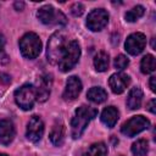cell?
Here are the masks:
<instances>
[{"mask_svg":"<svg viewBox=\"0 0 156 156\" xmlns=\"http://www.w3.org/2000/svg\"><path fill=\"white\" fill-rule=\"evenodd\" d=\"M149 151V144L145 139H139L132 145V152L134 156H145Z\"/></svg>","mask_w":156,"mask_h":156,"instance_id":"cell-22","label":"cell"},{"mask_svg":"<svg viewBox=\"0 0 156 156\" xmlns=\"http://www.w3.org/2000/svg\"><path fill=\"white\" fill-rule=\"evenodd\" d=\"M145 46H146V37L140 32L130 34L124 43V48L127 52L130 55H139L145 49Z\"/></svg>","mask_w":156,"mask_h":156,"instance_id":"cell-10","label":"cell"},{"mask_svg":"<svg viewBox=\"0 0 156 156\" xmlns=\"http://www.w3.org/2000/svg\"><path fill=\"white\" fill-rule=\"evenodd\" d=\"M98 115V110L91 106L82 105L74 112V116L71 121V134L73 139H78L84 133L89 122Z\"/></svg>","mask_w":156,"mask_h":156,"instance_id":"cell-1","label":"cell"},{"mask_svg":"<svg viewBox=\"0 0 156 156\" xmlns=\"http://www.w3.org/2000/svg\"><path fill=\"white\" fill-rule=\"evenodd\" d=\"M149 127H150V121L146 117L138 115V116H133L130 119L124 122L123 126L121 127V132L126 136L132 138V136L141 133L143 130L147 129Z\"/></svg>","mask_w":156,"mask_h":156,"instance_id":"cell-7","label":"cell"},{"mask_svg":"<svg viewBox=\"0 0 156 156\" xmlns=\"http://www.w3.org/2000/svg\"><path fill=\"white\" fill-rule=\"evenodd\" d=\"M155 68H156V62H155L154 55H151V54L145 55L141 58V62H140V69H141V72L144 74H149V73L154 72Z\"/></svg>","mask_w":156,"mask_h":156,"instance_id":"cell-21","label":"cell"},{"mask_svg":"<svg viewBox=\"0 0 156 156\" xmlns=\"http://www.w3.org/2000/svg\"><path fill=\"white\" fill-rule=\"evenodd\" d=\"M108 23V13L104 9L93 10L87 17V27L91 32H100Z\"/></svg>","mask_w":156,"mask_h":156,"instance_id":"cell-8","label":"cell"},{"mask_svg":"<svg viewBox=\"0 0 156 156\" xmlns=\"http://www.w3.org/2000/svg\"><path fill=\"white\" fill-rule=\"evenodd\" d=\"M37 17L44 24H50V26H63L67 23V18L63 15V12L56 10L51 5L41 6L37 12Z\"/></svg>","mask_w":156,"mask_h":156,"instance_id":"cell-4","label":"cell"},{"mask_svg":"<svg viewBox=\"0 0 156 156\" xmlns=\"http://www.w3.org/2000/svg\"><path fill=\"white\" fill-rule=\"evenodd\" d=\"M0 156H7V155H5V154H0Z\"/></svg>","mask_w":156,"mask_h":156,"instance_id":"cell-30","label":"cell"},{"mask_svg":"<svg viewBox=\"0 0 156 156\" xmlns=\"http://www.w3.org/2000/svg\"><path fill=\"white\" fill-rule=\"evenodd\" d=\"M44 134V122L39 116H32L26 130V136L32 143H38Z\"/></svg>","mask_w":156,"mask_h":156,"instance_id":"cell-9","label":"cell"},{"mask_svg":"<svg viewBox=\"0 0 156 156\" xmlns=\"http://www.w3.org/2000/svg\"><path fill=\"white\" fill-rule=\"evenodd\" d=\"M0 52H1V51H0Z\"/></svg>","mask_w":156,"mask_h":156,"instance_id":"cell-31","label":"cell"},{"mask_svg":"<svg viewBox=\"0 0 156 156\" xmlns=\"http://www.w3.org/2000/svg\"><path fill=\"white\" fill-rule=\"evenodd\" d=\"M87 98L94 104H101L107 99V93L101 87H93L88 90Z\"/></svg>","mask_w":156,"mask_h":156,"instance_id":"cell-18","label":"cell"},{"mask_svg":"<svg viewBox=\"0 0 156 156\" xmlns=\"http://www.w3.org/2000/svg\"><path fill=\"white\" fill-rule=\"evenodd\" d=\"M50 140L55 146H61L65 140V126L62 123H56L50 132Z\"/></svg>","mask_w":156,"mask_h":156,"instance_id":"cell-17","label":"cell"},{"mask_svg":"<svg viewBox=\"0 0 156 156\" xmlns=\"http://www.w3.org/2000/svg\"><path fill=\"white\" fill-rule=\"evenodd\" d=\"M83 11H84V6H83L80 2H74V4L71 6V13H72L73 16H76V17L80 16V15L83 13Z\"/></svg>","mask_w":156,"mask_h":156,"instance_id":"cell-25","label":"cell"},{"mask_svg":"<svg viewBox=\"0 0 156 156\" xmlns=\"http://www.w3.org/2000/svg\"><path fill=\"white\" fill-rule=\"evenodd\" d=\"M110 57L105 51H100L94 56V67L98 72H105L108 68Z\"/></svg>","mask_w":156,"mask_h":156,"instance_id":"cell-19","label":"cell"},{"mask_svg":"<svg viewBox=\"0 0 156 156\" xmlns=\"http://www.w3.org/2000/svg\"><path fill=\"white\" fill-rule=\"evenodd\" d=\"M80 91H82L80 79L76 76H72L66 82V88H65V91H63V99L66 101H72L76 98H78Z\"/></svg>","mask_w":156,"mask_h":156,"instance_id":"cell-13","label":"cell"},{"mask_svg":"<svg viewBox=\"0 0 156 156\" xmlns=\"http://www.w3.org/2000/svg\"><path fill=\"white\" fill-rule=\"evenodd\" d=\"M143 101V91L140 88L134 87L129 90L127 96V106L130 110H138Z\"/></svg>","mask_w":156,"mask_h":156,"instance_id":"cell-16","label":"cell"},{"mask_svg":"<svg viewBox=\"0 0 156 156\" xmlns=\"http://www.w3.org/2000/svg\"><path fill=\"white\" fill-rule=\"evenodd\" d=\"M51 85H52V78L50 74H43L39 78L38 85L35 88V98L39 102H44L49 99Z\"/></svg>","mask_w":156,"mask_h":156,"instance_id":"cell-11","label":"cell"},{"mask_svg":"<svg viewBox=\"0 0 156 156\" xmlns=\"http://www.w3.org/2000/svg\"><path fill=\"white\" fill-rule=\"evenodd\" d=\"M68 39L66 37V34L61 30H57L55 32L49 41H48V50H46V57H48V61L51 63V65H58V62L61 61L65 51H66V48L68 45Z\"/></svg>","mask_w":156,"mask_h":156,"instance_id":"cell-2","label":"cell"},{"mask_svg":"<svg viewBox=\"0 0 156 156\" xmlns=\"http://www.w3.org/2000/svg\"><path fill=\"white\" fill-rule=\"evenodd\" d=\"M23 6H24V4H23L22 1H21V2H18V1L15 2V7H16V10H22Z\"/></svg>","mask_w":156,"mask_h":156,"instance_id":"cell-29","label":"cell"},{"mask_svg":"<svg viewBox=\"0 0 156 156\" xmlns=\"http://www.w3.org/2000/svg\"><path fill=\"white\" fill-rule=\"evenodd\" d=\"M0 80L2 82V83H10L11 82V78H10V76L9 74H5V73H0Z\"/></svg>","mask_w":156,"mask_h":156,"instance_id":"cell-27","label":"cell"},{"mask_svg":"<svg viewBox=\"0 0 156 156\" xmlns=\"http://www.w3.org/2000/svg\"><path fill=\"white\" fill-rule=\"evenodd\" d=\"M20 50L21 54L29 60H33L39 56L41 51V40L40 38L33 33H26L21 39H20Z\"/></svg>","mask_w":156,"mask_h":156,"instance_id":"cell-3","label":"cell"},{"mask_svg":"<svg viewBox=\"0 0 156 156\" xmlns=\"http://www.w3.org/2000/svg\"><path fill=\"white\" fill-rule=\"evenodd\" d=\"M35 88L32 84H23L15 91L16 104L22 110H30L35 101Z\"/></svg>","mask_w":156,"mask_h":156,"instance_id":"cell-6","label":"cell"},{"mask_svg":"<svg viewBox=\"0 0 156 156\" xmlns=\"http://www.w3.org/2000/svg\"><path fill=\"white\" fill-rule=\"evenodd\" d=\"M130 83V78L128 74L123 73V72H118V73H113L110 79H108V85L111 88V90L115 94H122L127 87Z\"/></svg>","mask_w":156,"mask_h":156,"instance_id":"cell-12","label":"cell"},{"mask_svg":"<svg viewBox=\"0 0 156 156\" xmlns=\"http://www.w3.org/2000/svg\"><path fill=\"white\" fill-rule=\"evenodd\" d=\"M80 57V46L77 40H71L66 48V51L58 62V68L61 72H68L71 71L78 62Z\"/></svg>","mask_w":156,"mask_h":156,"instance_id":"cell-5","label":"cell"},{"mask_svg":"<svg viewBox=\"0 0 156 156\" xmlns=\"http://www.w3.org/2000/svg\"><path fill=\"white\" fill-rule=\"evenodd\" d=\"M128 65H129L128 57L124 56V55H122V54L118 55V56H116V58H115V61H113L115 68H116V69H119V71H123Z\"/></svg>","mask_w":156,"mask_h":156,"instance_id":"cell-24","label":"cell"},{"mask_svg":"<svg viewBox=\"0 0 156 156\" xmlns=\"http://www.w3.org/2000/svg\"><path fill=\"white\" fill-rule=\"evenodd\" d=\"M119 117V112L116 107L113 106H107L102 112H101V122L107 127V128H112L115 127V124L117 123Z\"/></svg>","mask_w":156,"mask_h":156,"instance_id":"cell-15","label":"cell"},{"mask_svg":"<svg viewBox=\"0 0 156 156\" xmlns=\"http://www.w3.org/2000/svg\"><path fill=\"white\" fill-rule=\"evenodd\" d=\"M15 127L13 123L9 119H1L0 121V144L9 145L13 138H15Z\"/></svg>","mask_w":156,"mask_h":156,"instance_id":"cell-14","label":"cell"},{"mask_svg":"<svg viewBox=\"0 0 156 156\" xmlns=\"http://www.w3.org/2000/svg\"><path fill=\"white\" fill-rule=\"evenodd\" d=\"M155 79H156V77H154V76H152V77L150 78V83H149V84H150V89H151L152 91H156V85H155Z\"/></svg>","mask_w":156,"mask_h":156,"instance_id":"cell-28","label":"cell"},{"mask_svg":"<svg viewBox=\"0 0 156 156\" xmlns=\"http://www.w3.org/2000/svg\"><path fill=\"white\" fill-rule=\"evenodd\" d=\"M83 156H107V146L101 141L95 143L84 151Z\"/></svg>","mask_w":156,"mask_h":156,"instance_id":"cell-20","label":"cell"},{"mask_svg":"<svg viewBox=\"0 0 156 156\" xmlns=\"http://www.w3.org/2000/svg\"><path fill=\"white\" fill-rule=\"evenodd\" d=\"M156 100L155 99H152V100H150L149 102H147V105H146V108L151 112V113H155L156 112Z\"/></svg>","mask_w":156,"mask_h":156,"instance_id":"cell-26","label":"cell"},{"mask_svg":"<svg viewBox=\"0 0 156 156\" xmlns=\"http://www.w3.org/2000/svg\"><path fill=\"white\" fill-rule=\"evenodd\" d=\"M144 12H145L144 6H141V5H136V6H134L132 10H129V11L126 12L124 18H126L127 22H135L136 20H139V18L144 15Z\"/></svg>","mask_w":156,"mask_h":156,"instance_id":"cell-23","label":"cell"}]
</instances>
